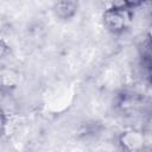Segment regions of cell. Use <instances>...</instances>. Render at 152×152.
Returning <instances> with one entry per match:
<instances>
[{
	"instance_id": "cell-6",
	"label": "cell",
	"mask_w": 152,
	"mask_h": 152,
	"mask_svg": "<svg viewBox=\"0 0 152 152\" xmlns=\"http://www.w3.org/2000/svg\"><path fill=\"white\" fill-rule=\"evenodd\" d=\"M121 1H122V5L126 6L127 8L134 10V8H138V7L142 6L147 0H121Z\"/></svg>"
},
{
	"instance_id": "cell-2",
	"label": "cell",
	"mask_w": 152,
	"mask_h": 152,
	"mask_svg": "<svg viewBox=\"0 0 152 152\" xmlns=\"http://www.w3.org/2000/svg\"><path fill=\"white\" fill-rule=\"evenodd\" d=\"M146 139L142 131L139 129H126L122 131L118 138V144L124 151L128 152H138L141 151L145 146Z\"/></svg>"
},
{
	"instance_id": "cell-1",
	"label": "cell",
	"mask_w": 152,
	"mask_h": 152,
	"mask_svg": "<svg viewBox=\"0 0 152 152\" xmlns=\"http://www.w3.org/2000/svg\"><path fill=\"white\" fill-rule=\"evenodd\" d=\"M133 19L132 10L124 5H113L104 10L102 23L104 28L112 34H122L128 30Z\"/></svg>"
},
{
	"instance_id": "cell-4",
	"label": "cell",
	"mask_w": 152,
	"mask_h": 152,
	"mask_svg": "<svg viewBox=\"0 0 152 152\" xmlns=\"http://www.w3.org/2000/svg\"><path fill=\"white\" fill-rule=\"evenodd\" d=\"M80 10V0H56L52 6V14L61 21L71 20Z\"/></svg>"
},
{
	"instance_id": "cell-3",
	"label": "cell",
	"mask_w": 152,
	"mask_h": 152,
	"mask_svg": "<svg viewBox=\"0 0 152 152\" xmlns=\"http://www.w3.org/2000/svg\"><path fill=\"white\" fill-rule=\"evenodd\" d=\"M23 80V75L19 69L10 65L0 66V91L4 94H11L19 88Z\"/></svg>"
},
{
	"instance_id": "cell-7",
	"label": "cell",
	"mask_w": 152,
	"mask_h": 152,
	"mask_svg": "<svg viewBox=\"0 0 152 152\" xmlns=\"http://www.w3.org/2000/svg\"><path fill=\"white\" fill-rule=\"evenodd\" d=\"M8 53H10V45L4 38L0 37V61L4 59Z\"/></svg>"
},
{
	"instance_id": "cell-5",
	"label": "cell",
	"mask_w": 152,
	"mask_h": 152,
	"mask_svg": "<svg viewBox=\"0 0 152 152\" xmlns=\"http://www.w3.org/2000/svg\"><path fill=\"white\" fill-rule=\"evenodd\" d=\"M7 122H8V118L7 114L5 113V110L2 108H0V139L5 135L6 129H7Z\"/></svg>"
}]
</instances>
